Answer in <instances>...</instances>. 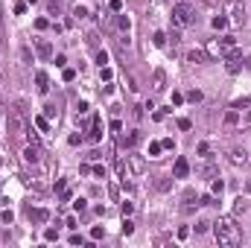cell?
Returning <instances> with one entry per match:
<instances>
[{
  "mask_svg": "<svg viewBox=\"0 0 251 248\" xmlns=\"http://www.w3.org/2000/svg\"><path fill=\"white\" fill-rule=\"evenodd\" d=\"M0 111H3V108H0Z\"/></svg>",
  "mask_w": 251,
  "mask_h": 248,
  "instance_id": "f6af8a7d",
  "label": "cell"
},
{
  "mask_svg": "<svg viewBox=\"0 0 251 248\" xmlns=\"http://www.w3.org/2000/svg\"><path fill=\"white\" fill-rule=\"evenodd\" d=\"M32 219H35V222H47V219H50V213H47V210H35V213H32Z\"/></svg>",
  "mask_w": 251,
  "mask_h": 248,
  "instance_id": "4316f807",
  "label": "cell"
},
{
  "mask_svg": "<svg viewBox=\"0 0 251 248\" xmlns=\"http://www.w3.org/2000/svg\"><path fill=\"white\" fill-rule=\"evenodd\" d=\"M117 175H120V181H123V184H126V181H128V178H131V175H134L126 158H120V161H117Z\"/></svg>",
  "mask_w": 251,
  "mask_h": 248,
  "instance_id": "7c38bea8",
  "label": "cell"
},
{
  "mask_svg": "<svg viewBox=\"0 0 251 248\" xmlns=\"http://www.w3.org/2000/svg\"><path fill=\"white\" fill-rule=\"evenodd\" d=\"M187 99H190V102H201V91H190Z\"/></svg>",
  "mask_w": 251,
  "mask_h": 248,
  "instance_id": "1f68e13d",
  "label": "cell"
},
{
  "mask_svg": "<svg viewBox=\"0 0 251 248\" xmlns=\"http://www.w3.org/2000/svg\"><path fill=\"white\" fill-rule=\"evenodd\" d=\"M187 59H190L193 64H204V62H207V53H204V50H190Z\"/></svg>",
  "mask_w": 251,
  "mask_h": 248,
  "instance_id": "2e32d148",
  "label": "cell"
},
{
  "mask_svg": "<svg viewBox=\"0 0 251 248\" xmlns=\"http://www.w3.org/2000/svg\"><path fill=\"white\" fill-rule=\"evenodd\" d=\"M0 222H3V225H12V210H3V213H0Z\"/></svg>",
  "mask_w": 251,
  "mask_h": 248,
  "instance_id": "f546056e",
  "label": "cell"
},
{
  "mask_svg": "<svg viewBox=\"0 0 251 248\" xmlns=\"http://www.w3.org/2000/svg\"><path fill=\"white\" fill-rule=\"evenodd\" d=\"M210 225H213V222H204V219H201V222H199V225H196V234H204V231H207V228H210Z\"/></svg>",
  "mask_w": 251,
  "mask_h": 248,
  "instance_id": "4dcf8cb0",
  "label": "cell"
},
{
  "mask_svg": "<svg viewBox=\"0 0 251 248\" xmlns=\"http://www.w3.org/2000/svg\"><path fill=\"white\" fill-rule=\"evenodd\" d=\"M117 24H120V29H126V32H128V18H126V15H120V21H117Z\"/></svg>",
  "mask_w": 251,
  "mask_h": 248,
  "instance_id": "74e56055",
  "label": "cell"
},
{
  "mask_svg": "<svg viewBox=\"0 0 251 248\" xmlns=\"http://www.w3.org/2000/svg\"><path fill=\"white\" fill-rule=\"evenodd\" d=\"M207 3H210V0H207Z\"/></svg>",
  "mask_w": 251,
  "mask_h": 248,
  "instance_id": "ee69618b",
  "label": "cell"
},
{
  "mask_svg": "<svg viewBox=\"0 0 251 248\" xmlns=\"http://www.w3.org/2000/svg\"><path fill=\"white\" fill-rule=\"evenodd\" d=\"M219 47H222V59H228V56L237 53V38L234 35H225V38H219Z\"/></svg>",
  "mask_w": 251,
  "mask_h": 248,
  "instance_id": "52a82bcc",
  "label": "cell"
},
{
  "mask_svg": "<svg viewBox=\"0 0 251 248\" xmlns=\"http://www.w3.org/2000/svg\"><path fill=\"white\" fill-rule=\"evenodd\" d=\"M199 204H201V201L196 198V193H193V190H190V193H184V204H181V210H184V213H193Z\"/></svg>",
  "mask_w": 251,
  "mask_h": 248,
  "instance_id": "8fae6325",
  "label": "cell"
},
{
  "mask_svg": "<svg viewBox=\"0 0 251 248\" xmlns=\"http://www.w3.org/2000/svg\"><path fill=\"white\" fill-rule=\"evenodd\" d=\"M164 88H167V73H164V67H158L155 76H152V91L158 94V91H164Z\"/></svg>",
  "mask_w": 251,
  "mask_h": 248,
  "instance_id": "9c48e42d",
  "label": "cell"
},
{
  "mask_svg": "<svg viewBox=\"0 0 251 248\" xmlns=\"http://www.w3.org/2000/svg\"><path fill=\"white\" fill-rule=\"evenodd\" d=\"M228 161L234 164V167H251V152H246V149H231V155H228Z\"/></svg>",
  "mask_w": 251,
  "mask_h": 248,
  "instance_id": "5b68a950",
  "label": "cell"
},
{
  "mask_svg": "<svg viewBox=\"0 0 251 248\" xmlns=\"http://www.w3.org/2000/svg\"><path fill=\"white\" fill-rule=\"evenodd\" d=\"M79 114H88V102H79V105H76V117H79Z\"/></svg>",
  "mask_w": 251,
  "mask_h": 248,
  "instance_id": "d590c367",
  "label": "cell"
},
{
  "mask_svg": "<svg viewBox=\"0 0 251 248\" xmlns=\"http://www.w3.org/2000/svg\"><path fill=\"white\" fill-rule=\"evenodd\" d=\"M222 190H225V181H222V178H213V184H210V196H222Z\"/></svg>",
  "mask_w": 251,
  "mask_h": 248,
  "instance_id": "44dd1931",
  "label": "cell"
},
{
  "mask_svg": "<svg viewBox=\"0 0 251 248\" xmlns=\"http://www.w3.org/2000/svg\"><path fill=\"white\" fill-rule=\"evenodd\" d=\"M225 123H228V125H237V123H240V111H237V108H231V111L225 114Z\"/></svg>",
  "mask_w": 251,
  "mask_h": 248,
  "instance_id": "7402d4cb",
  "label": "cell"
},
{
  "mask_svg": "<svg viewBox=\"0 0 251 248\" xmlns=\"http://www.w3.org/2000/svg\"><path fill=\"white\" fill-rule=\"evenodd\" d=\"M100 134H102V120H100V117H94V131H91V140H97Z\"/></svg>",
  "mask_w": 251,
  "mask_h": 248,
  "instance_id": "603a6c76",
  "label": "cell"
},
{
  "mask_svg": "<svg viewBox=\"0 0 251 248\" xmlns=\"http://www.w3.org/2000/svg\"><path fill=\"white\" fill-rule=\"evenodd\" d=\"M225 26H228V18L225 15H216L213 18V29H225Z\"/></svg>",
  "mask_w": 251,
  "mask_h": 248,
  "instance_id": "cb8c5ba5",
  "label": "cell"
},
{
  "mask_svg": "<svg viewBox=\"0 0 251 248\" xmlns=\"http://www.w3.org/2000/svg\"><path fill=\"white\" fill-rule=\"evenodd\" d=\"M213 234H216L219 246H225V248H237L243 243V228L237 225L234 216H219L213 222Z\"/></svg>",
  "mask_w": 251,
  "mask_h": 248,
  "instance_id": "6da1fadb",
  "label": "cell"
},
{
  "mask_svg": "<svg viewBox=\"0 0 251 248\" xmlns=\"http://www.w3.org/2000/svg\"><path fill=\"white\" fill-rule=\"evenodd\" d=\"M199 152H201L204 158H210V146H207V143H201V146H199Z\"/></svg>",
  "mask_w": 251,
  "mask_h": 248,
  "instance_id": "7bdbcfd3",
  "label": "cell"
},
{
  "mask_svg": "<svg viewBox=\"0 0 251 248\" xmlns=\"http://www.w3.org/2000/svg\"><path fill=\"white\" fill-rule=\"evenodd\" d=\"M128 167H131V173H134V175H140V173L146 170V161H143L140 155H128Z\"/></svg>",
  "mask_w": 251,
  "mask_h": 248,
  "instance_id": "4fadbf2b",
  "label": "cell"
},
{
  "mask_svg": "<svg viewBox=\"0 0 251 248\" xmlns=\"http://www.w3.org/2000/svg\"><path fill=\"white\" fill-rule=\"evenodd\" d=\"M246 210H249V201H246L243 196H240V198H234V213L240 216V213H246Z\"/></svg>",
  "mask_w": 251,
  "mask_h": 248,
  "instance_id": "d6986e66",
  "label": "cell"
},
{
  "mask_svg": "<svg viewBox=\"0 0 251 248\" xmlns=\"http://www.w3.org/2000/svg\"><path fill=\"white\" fill-rule=\"evenodd\" d=\"M120 143H123V146H134V143H137V134H134V131H128V134L120 131Z\"/></svg>",
  "mask_w": 251,
  "mask_h": 248,
  "instance_id": "ffe728a7",
  "label": "cell"
},
{
  "mask_svg": "<svg viewBox=\"0 0 251 248\" xmlns=\"http://www.w3.org/2000/svg\"><path fill=\"white\" fill-rule=\"evenodd\" d=\"M167 111H170V108H158V111H155V120H164V117H167Z\"/></svg>",
  "mask_w": 251,
  "mask_h": 248,
  "instance_id": "60d3db41",
  "label": "cell"
},
{
  "mask_svg": "<svg viewBox=\"0 0 251 248\" xmlns=\"http://www.w3.org/2000/svg\"><path fill=\"white\" fill-rule=\"evenodd\" d=\"M181 102H184V97H181V94L176 91V94H173V105H181Z\"/></svg>",
  "mask_w": 251,
  "mask_h": 248,
  "instance_id": "f35d334b",
  "label": "cell"
},
{
  "mask_svg": "<svg viewBox=\"0 0 251 248\" xmlns=\"http://www.w3.org/2000/svg\"><path fill=\"white\" fill-rule=\"evenodd\" d=\"M97 62H100V67H105V64H108V53L100 50V53H97Z\"/></svg>",
  "mask_w": 251,
  "mask_h": 248,
  "instance_id": "83f0119b",
  "label": "cell"
},
{
  "mask_svg": "<svg viewBox=\"0 0 251 248\" xmlns=\"http://www.w3.org/2000/svg\"><path fill=\"white\" fill-rule=\"evenodd\" d=\"M35 50H38V56H41V59H50V56H53V44H50V41H44V38H38Z\"/></svg>",
  "mask_w": 251,
  "mask_h": 248,
  "instance_id": "5bb4252c",
  "label": "cell"
},
{
  "mask_svg": "<svg viewBox=\"0 0 251 248\" xmlns=\"http://www.w3.org/2000/svg\"><path fill=\"white\" fill-rule=\"evenodd\" d=\"M24 161H26V164H41V161H44V149H41L38 143H26V149H24Z\"/></svg>",
  "mask_w": 251,
  "mask_h": 248,
  "instance_id": "277c9868",
  "label": "cell"
},
{
  "mask_svg": "<svg viewBox=\"0 0 251 248\" xmlns=\"http://www.w3.org/2000/svg\"><path fill=\"white\" fill-rule=\"evenodd\" d=\"M173 24L176 26H190L193 24V6L190 3H176L173 6Z\"/></svg>",
  "mask_w": 251,
  "mask_h": 248,
  "instance_id": "7a4b0ae2",
  "label": "cell"
},
{
  "mask_svg": "<svg viewBox=\"0 0 251 248\" xmlns=\"http://www.w3.org/2000/svg\"><path fill=\"white\" fill-rule=\"evenodd\" d=\"M225 67H228V73H240L243 67H251V59H243L240 53H234V56L225 59Z\"/></svg>",
  "mask_w": 251,
  "mask_h": 248,
  "instance_id": "8992f818",
  "label": "cell"
},
{
  "mask_svg": "<svg viewBox=\"0 0 251 248\" xmlns=\"http://www.w3.org/2000/svg\"><path fill=\"white\" fill-rule=\"evenodd\" d=\"M187 173H190L187 158H178V161H176V167H173V178H187Z\"/></svg>",
  "mask_w": 251,
  "mask_h": 248,
  "instance_id": "30bf717a",
  "label": "cell"
},
{
  "mask_svg": "<svg viewBox=\"0 0 251 248\" xmlns=\"http://www.w3.org/2000/svg\"><path fill=\"white\" fill-rule=\"evenodd\" d=\"M85 207H88V204H85V198H76V201H73V210H76V213H82Z\"/></svg>",
  "mask_w": 251,
  "mask_h": 248,
  "instance_id": "f1b7e54d",
  "label": "cell"
},
{
  "mask_svg": "<svg viewBox=\"0 0 251 248\" xmlns=\"http://www.w3.org/2000/svg\"><path fill=\"white\" fill-rule=\"evenodd\" d=\"M91 173H94V175H97V178H105V167H94V170H91Z\"/></svg>",
  "mask_w": 251,
  "mask_h": 248,
  "instance_id": "8d00e7d4",
  "label": "cell"
},
{
  "mask_svg": "<svg viewBox=\"0 0 251 248\" xmlns=\"http://www.w3.org/2000/svg\"><path fill=\"white\" fill-rule=\"evenodd\" d=\"M131 231H134V222H128V219H126V222H123V237H128Z\"/></svg>",
  "mask_w": 251,
  "mask_h": 248,
  "instance_id": "836d02e7",
  "label": "cell"
},
{
  "mask_svg": "<svg viewBox=\"0 0 251 248\" xmlns=\"http://www.w3.org/2000/svg\"><path fill=\"white\" fill-rule=\"evenodd\" d=\"M35 82H38V94H47V91H50V79H47V73H44V70H38V73H35Z\"/></svg>",
  "mask_w": 251,
  "mask_h": 248,
  "instance_id": "9a60e30c",
  "label": "cell"
},
{
  "mask_svg": "<svg viewBox=\"0 0 251 248\" xmlns=\"http://www.w3.org/2000/svg\"><path fill=\"white\" fill-rule=\"evenodd\" d=\"M120 210H123V216H128V213L134 210V204H131V201H123V204H120Z\"/></svg>",
  "mask_w": 251,
  "mask_h": 248,
  "instance_id": "d6a6232c",
  "label": "cell"
},
{
  "mask_svg": "<svg viewBox=\"0 0 251 248\" xmlns=\"http://www.w3.org/2000/svg\"><path fill=\"white\" fill-rule=\"evenodd\" d=\"M161 152H164V143L161 140H152L149 143V158H161Z\"/></svg>",
  "mask_w": 251,
  "mask_h": 248,
  "instance_id": "e0dca14e",
  "label": "cell"
},
{
  "mask_svg": "<svg viewBox=\"0 0 251 248\" xmlns=\"http://www.w3.org/2000/svg\"><path fill=\"white\" fill-rule=\"evenodd\" d=\"M108 6H111V12H120L123 9V0H108Z\"/></svg>",
  "mask_w": 251,
  "mask_h": 248,
  "instance_id": "e575fe53",
  "label": "cell"
},
{
  "mask_svg": "<svg viewBox=\"0 0 251 248\" xmlns=\"http://www.w3.org/2000/svg\"><path fill=\"white\" fill-rule=\"evenodd\" d=\"M32 123H35V128H38V131H50V120H47L44 114H38V117H35Z\"/></svg>",
  "mask_w": 251,
  "mask_h": 248,
  "instance_id": "ac0fdd59",
  "label": "cell"
},
{
  "mask_svg": "<svg viewBox=\"0 0 251 248\" xmlns=\"http://www.w3.org/2000/svg\"><path fill=\"white\" fill-rule=\"evenodd\" d=\"M161 143H164V149H176V143H173V137H164Z\"/></svg>",
  "mask_w": 251,
  "mask_h": 248,
  "instance_id": "b9f144b4",
  "label": "cell"
},
{
  "mask_svg": "<svg viewBox=\"0 0 251 248\" xmlns=\"http://www.w3.org/2000/svg\"><path fill=\"white\" fill-rule=\"evenodd\" d=\"M152 38H155V44H158V47H167V32H155Z\"/></svg>",
  "mask_w": 251,
  "mask_h": 248,
  "instance_id": "484cf974",
  "label": "cell"
},
{
  "mask_svg": "<svg viewBox=\"0 0 251 248\" xmlns=\"http://www.w3.org/2000/svg\"><path fill=\"white\" fill-rule=\"evenodd\" d=\"M47 12H50V15H59V12H62V3H59V0H50V3H47Z\"/></svg>",
  "mask_w": 251,
  "mask_h": 248,
  "instance_id": "d4e9b609",
  "label": "cell"
},
{
  "mask_svg": "<svg viewBox=\"0 0 251 248\" xmlns=\"http://www.w3.org/2000/svg\"><path fill=\"white\" fill-rule=\"evenodd\" d=\"M56 114H59V111H56V108H53V105H47V111H44V117H47V120H50V117H56Z\"/></svg>",
  "mask_w": 251,
  "mask_h": 248,
  "instance_id": "ab89813d",
  "label": "cell"
},
{
  "mask_svg": "<svg viewBox=\"0 0 251 248\" xmlns=\"http://www.w3.org/2000/svg\"><path fill=\"white\" fill-rule=\"evenodd\" d=\"M225 12L231 15L234 24H243V21H246V6H243L240 0H228V3H225Z\"/></svg>",
  "mask_w": 251,
  "mask_h": 248,
  "instance_id": "3957f363",
  "label": "cell"
},
{
  "mask_svg": "<svg viewBox=\"0 0 251 248\" xmlns=\"http://www.w3.org/2000/svg\"><path fill=\"white\" fill-rule=\"evenodd\" d=\"M204 53H207V59H222V47H219V38H210L207 44H204Z\"/></svg>",
  "mask_w": 251,
  "mask_h": 248,
  "instance_id": "ba28073f",
  "label": "cell"
}]
</instances>
